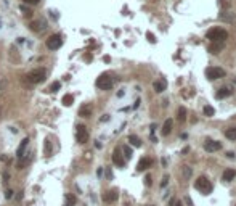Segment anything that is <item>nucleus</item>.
Masks as SVG:
<instances>
[{
  "label": "nucleus",
  "mask_w": 236,
  "mask_h": 206,
  "mask_svg": "<svg viewBox=\"0 0 236 206\" xmlns=\"http://www.w3.org/2000/svg\"><path fill=\"white\" fill-rule=\"evenodd\" d=\"M194 189H196L197 192H201L202 195H209V193L212 192V184H211V180L207 179V177L201 176V177H197V179H196Z\"/></svg>",
  "instance_id": "obj_1"
},
{
  "label": "nucleus",
  "mask_w": 236,
  "mask_h": 206,
  "mask_svg": "<svg viewBox=\"0 0 236 206\" xmlns=\"http://www.w3.org/2000/svg\"><path fill=\"white\" fill-rule=\"evenodd\" d=\"M206 37L211 42H223L226 37H228V34H226L225 29H220V27H212V29L207 31Z\"/></svg>",
  "instance_id": "obj_2"
},
{
  "label": "nucleus",
  "mask_w": 236,
  "mask_h": 206,
  "mask_svg": "<svg viewBox=\"0 0 236 206\" xmlns=\"http://www.w3.org/2000/svg\"><path fill=\"white\" fill-rule=\"evenodd\" d=\"M27 81L31 84H39V82H43L45 77H47V71L43 68H37V69H32L31 73H27Z\"/></svg>",
  "instance_id": "obj_3"
},
{
  "label": "nucleus",
  "mask_w": 236,
  "mask_h": 206,
  "mask_svg": "<svg viewBox=\"0 0 236 206\" xmlns=\"http://www.w3.org/2000/svg\"><path fill=\"white\" fill-rule=\"evenodd\" d=\"M112 77L109 76V74H101V76L97 79V87L101 89V90H109L112 89Z\"/></svg>",
  "instance_id": "obj_4"
},
{
  "label": "nucleus",
  "mask_w": 236,
  "mask_h": 206,
  "mask_svg": "<svg viewBox=\"0 0 236 206\" xmlns=\"http://www.w3.org/2000/svg\"><path fill=\"white\" fill-rule=\"evenodd\" d=\"M206 77L211 79V81L222 79V77H225V69H222V68H207L206 69Z\"/></svg>",
  "instance_id": "obj_5"
},
{
  "label": "nucleus",
  "mask_w": 236,
  "mask_h": 206,
  "mask_svg": "<svg viewBox=\"0 0 236 206\" xmlns=\"http://www.w3.org/2000/svg\"><path fill=\"white\" fill-rule=\"evenodd\" d=\"M61 45H63V39L58 34H53L47 39V49H50V50H56V49H60Z\"/></svg>",
  "instance_id": "obj_6"
},
{
  "label": "nucleus",
  "mask_w": 236,
  "mask_h": 206,
  "mask_svg": "<svg viewBox=\"0 0 236 206\" xmlns=\"http://www.w3.org/2000/svg\"><path fill=\"white\" fill-rule=\"evenodd\" d=\"M75 138H77V142H79V143H87V142H88V132H87L85 126H82V124H79V126H77Z\"/></svg>",
  "instance_id": "obj_7"
},
{
  "label": "nucleus",
  "mask_w": 236,
  "mask_h": 206,
  "mask_svg": "<svg viewBox=\"0 0 236 206\" xmlns=\"http://www.w3.org/2000/svg\"><path fill=\"white\" fill-rule=\"evenodd\" d=\"M204 148H206V152L214 153V152H219V150L222 148V143L217 142V140H207V142L204 143Z\"/></svg>",
  "instance_id": "obj_8"
},
{
  "label": "nucleus",
  "mask_w": 236,
  "mask_h": 206,
  "mask_svg": "<svg viewBox=\"0 0 236 206\" xmlns=\"http://www.w3.org/2000/svg\"><path fill=\"white\" fill-rule=\"evenodd\" d=\"M117 198H119V193H117V190H116V189L108 190L105 195H103V200H105V203H114Z\"/></svg>",
  "instance_id": "obj_9"
},
{
  "label": "nucleus",
  "mask_w": 236,
  "mask_h": 206,
  "mask_svg": "<svg viewBox=\"0 0 236 206\" xmlns=\"http://www.w3.org/2000/svg\"><path fill=\"white\" fill-rule=\"evenodd\" d=\"M112 161H114V164L119 166V167H124V166H125V161H124V158H122L119 148H116L114 153H112Z\"/></svg>",
  "instance_id": "obj_10"
},
{
  "label": "nucleus",
  "mask_w": 236,
  "mask_h": 206,
  "mask_svg": "<svg viewBox=\"0 0 236 206\" xmlns=\"http://www.w3.org/2000/svg\"><path fill=\"white\" fill-rule=\"evenodd\" d=\"M27 143H29V138H23V140H21L20 147H18V150H16V158H23V156H24V152H26V148H27Z\"/></svg>",
  "instance_id": "obj_11"
},
{
  "label": "nucleus",
  "mask_w": 236,
  "mask_h": 206,
  "mask_svg": "<svg viewBox=\"0 0 236 206\" xmlns=\"http://www.w3.org/2000/svg\"><path fill=\"white\" fill-rule=\"evenodd\" d=\"M151 164H153V161H151L149 158H141L138 166H137V171H145V169H148Z\"/></svg>",
  "instance_id": "obj_12"
},
{
  "label": "nucleus",
  "mask_w": 236,
  "mask_h": 206,
  "mask_svg": "<svg viewBox=\"0 0 236 206\" xmlns=\"http://www.w3.org/2000/svg\"><path fill=\"white\" fill-rule=\"evenodd\" d=\"M153 87H154V90H156L157 93H161L162 90H166V87H167V82H166V79L156 81V82L153 84Z\"/></svg>",
  "instance_id": "obj_13"
},
{
  "label": "nucleus",
  "mask_w": 236,
  "mask_h": 206,
  "mask_svg": "<svg viewBox=\"0 0 236 206\" xmlns=\"http://www.w3.org/2000/svg\"><path fill=\"white\" fill-rule=\"evenodd\" d=\"M79 116H82V118L92 116V105H84V106L79 110Z\"/></svg>",
  "instance_id": "obj_14"
},
{
  "label": "nucleus",
  "mask_w": 236,
  "mask_h": 206,
  "mask_svg": "<svg viewBox=\"0 0 236 206\" xmlns=\"http://www.w3.org/2000/svg\"><path fill=\"white\" fill-rule=\"evenodd\" d=\"M234 177H236V171H234V169H226V171L223 172V180H225V182H231Z\"/></svg>",
  "instance_id": "obj_15"
},
{
  "label": "nucleus",
  "mask_w": 236,
  "mask_h": 206,
  "mask_svg": "<svg viewBox=\"0 0 236 206\" xmlns=\"http://www.w3.org/2000/svg\"><path fill=\"white\" fill-rule=\"evenodd\" d=\"M172 126H174V121H172V119H167L166 123H164V126H162V135H169V134H170Z\"/></svg>",
  "instance_id": "obj_16"
},
{
  "label": "nucleus",
  "mask_w": 236,
  "mask_h": 206,
  "mask_svg": "<svg viewBox=\"0 0 236 206\" xmlns=\"http://www.w3.org/2000/svg\"><path fill=\"white\" fill-rule=\"evenodd\" d=\"M75 203H77V198L72 195V193H68L64 198V206H75Z\"/></svg>",
  "instance_id": "obj_17"
},
{
  "label": "nucleus",
  "mask_w": 236,
  "mask_h": 206,
  "mask_svg": "<svg viewBox=\"0 0 236 206\" xmlns=\"http://www.w3.org/2000/svg\"><path fill=\"white\" fill-rule=\"evenodd\" d=\"M228 95H231V90L228 87H222V89H219V92H217V98H225Z\"/></svg>",
  "instance_id": "obj_18"
},
{
  "label": "nucleus",
  "mask_w": 236,
  "mask_h": 206,
  "mask_svg": "<svg viewBox=\"0 0 236 206\" xmlns=\"http://www.w3.org/2000/svg\"><path fill=\"white\" fill-rule=\"evenodd\" d=\"M223 49V42H214L212 47H209V52L211 53H219Z\"/></svg>",
  "instance_id": "obj_19"
},
{
  "label": "nucleus",
  "mask_w": 236,
  "mask_h": 206,
  "mask_svg": "<svg viewBox=\"0 0 236 206\" xmlns=\"http://www.w3.org/2000/svg\"><path fill=\"white\" fill-rule=\"evenodd\" d=\"M225 137L230 140H236V127H230L225 130Z\"/></svg>",
  "instance_id": "obj_20"
},
{
  "label": "nucleus",
  "mask_w": 236,
  "mask_h": 206,
  "mask_svg": "<svg viewBox=\"0 0 236 206\" xmlns=\"http://www.w3.org/2000/svg\"><path fill=\"white\" fill-rule=\"evenodd\" d=\"M186 108L185 106H182L180 110H178V121H180V123H185V121H186Z\"/></svg>",
  "instance_id": "obj_21"
},
{
  "label": "nucleus",
  "mask_w": 236,
  "mask_h": 206,
  "mask_svg": "<svg viewBox=\"0 0 236 206\" xmlns=\"http://www.w3.org/2000/svg\"><path fill=\"white\" fill-rule=\"evenodd\" d=\"M72 101H74V97L71 95V93H68V95L63 97V105H64V106H71Z\"/></svg>",
  "instance_id": "obj_22"
},
{
  "label": "nucleus",
  "mask_w": 236,
  "mask_h": 206,
  "mask_svg": "<svg viewBox=\"0 0 236 206\" xmlns=\"http://www.w3.org/2000/svg\"><path fill=\"white\" fill-rule=\"evenodd\" d=\"M202 111H204V115L209 116V118L215 115V110H214V106H211V105H206V106L202 108Z\"/></svg>",
  "instance_id": "obj_23"
},
{
  "label": "nucleus",
  "mask_w": 236,
  "mask_h": 206,
  "mask_svg": "<svg viewBox=\"0 0 236 206\" xmlns=\"http://www.w3.org/2000/svg\"><path fill=\"white\" fill-rule=\"evenodd\" d=\"M129 142H130L132 145H134V147H137V148H138V147H141V140H140L137 135H130V137H129Z\"/></svg>",
  "instance_id": "obj_24"
},
{
  "label": "nucleus",
  "mask_w": 236,
  "mask_h": 206,
  "mask_svg": "<svg viewBox=\"0 0 236 206\" xmlns=\"http://www.w3.org/2000/svg\"><path fill=\"white\" fill-rule=\"evenodd\" d=\"M43 27H45V26H43V23H40V21H37V23H32V24H31V29H32V31H42Z\"/></svg>",
  "instance_id": "obj_25"
},
{
  "label": "nucleus",
  "mask_w": 236,
  "mask_h": 206,
  "mask_svg": "<svg viewBox=\"0 0 236 206\" xmlns=\"http://www.w3.org/2000/svg\"><path fill=\"white\" fill-rule=\"evenodd\" d=\"M21 12H23V15H24L26 18H31V16H32V10H31V8H26L24 5L21 7Z\"/></svg>",
  "instance_id": "obj_26"
},
{
  "label": "nucleus",
  "mask_w": 236,
  "mask_h": 206,
  "mask_svg": "<svg viewBox=\"0 0 236 206\" xmlns=\"http://www.w3.org/2000/svg\"><path fill=\"white\" fill-rule=\"evenodd\" d=\"M50 153H52V145H50V140L47 138V140H45V155L50 156Z\"/></svg>",
  "instance_id": "obj_27"
},
{
  "label": "nucleus",
  "mask_w": 236,
  "mask_h": 206,
  "mask_svg": "<svg viewBox=\"0 0 236 206\" xmlns=\"http://www.w3.org/2000/svg\"><path fill=\"white\" fill-rule=\"evenodd\" d=\"M58 89H60V82H53L50 86V92H58Z\"/></svg>",
  "instance_id": "obj_28"
},
{
  "label": "nucleus",
  "mask_w": 236,
  "mask_h": 206,
  "mask_svg": "<svg viewBox=\"0 0 236 206\" xmlns=\"http://www.w3.org/2000/svg\"><path fill=\"white\" fill-rule=\"evenodd\" d=\"M124 153L127 158H132V148L130 147H124Z\"/></svg>",
  "instance_id": "obj_29"
},
{
  "label": "nucleus",
  "mask_w": 236,
  "mask_h": 206,
  "mask_svg": "<svg viewBox=\"0 0 236 206\" xmlns=\"http://www.w3.org/2000/svg\"><path fill=\"white\" fill-rule=\"evenodd\" d=\"M146 37H148V40H149L151 44H156V37H154L153 34H151V32H148V34H146Z\"/></svg>",
  "instance_id": "obj_30"
},
{
  "label": "nucleus",
  "mask_w": 236,
  "mask_h": 206,
  "mask_svg": "<svg viewBox=\"0 0 236 206\" xmlns=\"http://www.w3.org/2000/svg\"><path fill=\"white\" fill-rule=\"evenodd\" d=\"M151 184H153V180H151V176L148 174V176L145 177V185H151Z\"/></svg>",
  "instance_id": "obj_31"
},
{
  "label": "nucleus",
  "mask_w": 236,
  "mask_h": 206,
  "mask_svg": "<svg viewBox=\"0 0 236 206\" xmlns=\"http://www.w3.org/2000/svg\"><path fill=\"white\" fill-rule=\"evenodd\" d=\"M24 3H29V5H35V3H39L40 0H23Z\"/></svg>",
  "instance_id": "obj_32"
},
{
  "label": "nucleus",
  "mask_w": 236,
  "mask_h": 206,
  "mask_svg": "<svg viewBox=\"0 0 236 206\" xmlns=\"http://www.w3.org/2000/svg\"><path fill=\"white\" fill-rule=\"evenodd\" d=\"M167 182H169V177L166 176V177H164V179L161 180V187H166V185H167Z\"/></svg>",
  "instance_id": "obj_33"
},
{
  "label": "nucleus",
  "mask_w": 236,
  "mask_h": 206,
  "mask_svg": "<svg viewBox=\"0 0 236 206\" xmlns=\"http://www.w3.org/2000/svg\"><path fill=\"white\" fill-rule=\"evenodd\" d=\"M5 196H7V198H8V200H10V198H11V196H13V190H7V193H5Z\"/></svg>",
  "instance_id": "obj_34"
},
{
  "label": "nucleus",
  "mask_w": 236,
  "mask_h": 206,
  "mask_svg": "<svg viewBox=\"0 0 236 206\" xmlns=\"http://www.w3.org/2000/svg\"><path fill=\"white\" fill-rule=\"evenodd\" d=\"M191 174V169H188V167H185V176H190Z\"/></svg>",
  "instance_id": "obj_35"
},
{
  "label": "nucleus",
  "mask_w": 236,
  "mask_h": 206,
  "mask_svg": "<svg viewBox=\"0 0 236 206\" xmlns=\"http://www.w3.org/2000/svg\"><path fill=\"white\" fill-rule=\"evenodd\" d=\"M169 206H175V200H174V198H172L170 201H169Z\"/></svg>",
  "instance_id": "obj_36"
},
{
  "label": "nucleus",
  "mask_w": 236,
  "mask_h": 206,
  "mask_svg": "<svg viewBox=\"0 0 236 206\" xmlns=\"http://www.w3.org/2000/svg\"><path fill=\"white\" fill-rule=\"evenodd\" d=\"M226 155H228V158H230V160H233V158H234V155L230 152V153H226Z\"/></svg>",
  "instance_id": "obj_37"
},
{
  "label": "nucleus",
  "mask_w": 236,
  "mask_h": 206,
  "mask_svg": "<svg viewBox=\"0 0 236 206\" xmlns=\"http://www.w3.org/2000/svg\"><path fill=\"white\" fill-rule=\"evenodd\" d=\"M177 206H183V204H182V203H177Z\"/></svg>",
  "instance_id": "obj_38"
}]
</instances>
